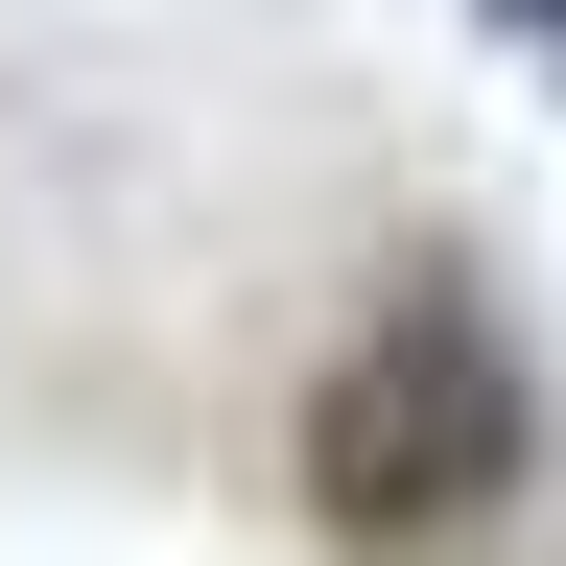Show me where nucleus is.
<instances>
[{
	"label": "nucleus",
	"instance_id": "nucleus-3",
	"mask_svg": "<svg viewBox=\"0 0 566 566\" xmlns=\"http://www.w3.org/2000/svg\"><path fill=\"white\" fill-rule=\"evenodd\" d=\"M543 48H566V24H543Z\"/></svg>",
	"mask_w": 566,
	"mask_h": 566
},
{
	"label": "nucleus",
	"instance_id": "nucleus-1",
	"mask_svg": "<svg viewBox=\"0 0 566 566\" xmlns=\"http://www.w3.org/2000/svg\"><path fill=\"white\" fill-rule=\"evenodd\" d=\"M283 472H307V543L331 566H495L543 520V354L495 307V260H378L354 283V331L307 354V424H283Z\"/></svg>",
	"mask_w": 566,
	"mask_h": 566
},
{
	"label": "nucleus",
	"instance_id": "nucleus-2",
	"mask_svg": "<svg viewBox=\"0 0 566 566\" xmlns=\"http://www.w3.org/2000/svg\"><path fill=\"white\" fill-rule=\"evenodd\" d=\"M472 24H520V48H543V24H566V0H472Z\"/></svg>",
	"mask_w": 566,
	"mask_h": 566
}]
</instances>
